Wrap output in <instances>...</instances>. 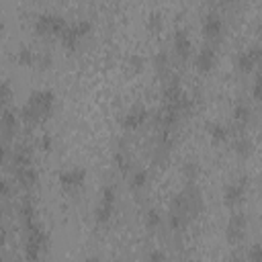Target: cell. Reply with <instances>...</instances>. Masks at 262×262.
<instances>
[{
	"mask_svg": "<svg viewBox=\"0 0 262 262\" xmlns=\"http://www.w3.org/2000/svg\"><path fill=\"white\" fill-rule=\"evenodd\" d=\"M55 92L51 88H39V90H33L29 94V98L23 102L20 106V119L27 123V125H37V123H43L47 121L51 115H53V108H55Z\"/></svg>",
	"mask_w": 262,
	"mask_h": 262,
	"instance_id": "cell-1",
	"label": "cell"
},
{
	"mask_svg": "<svg viewBox=\"0 0 262 262\" xmlns=\"http://www.w3.org/2000/svg\"><path fill=\"white\" fill-rule=\"evenodd\" d=\"M49 235L45 231V227L41 225V221L25 227V246H23V256L27 262H39L45 248H47Z\"/></svg>",
	"mask_w": 262,
	"mask_h": 262,
	"instance_id": "cell-2",
	"label": "cell"
},
{
	"mask_svg": "<svg viewBox=\"0 0 262 262\" xmlns=\"http://www.w3.org/2000/svg\"><path fill=\"white\" fill-rule=\"evenodd\" d=\"M68 25L70 23L66 20V16H61L57 12H41L35 18V31L39 35H59L61 37V33L68 29Z\"/></svg>",
	"mask_w": 262,
	"mask_h": 262,
	"instance_id": "cell-3",
	"label": "cell"
},
{
	"mask_svg": "<svg viewBox=\"0 0 262 262\" xmlns=\"http://www.w3.org/2000/svg\"><path fill=\"white\" fill-rule=\"evenodd\" d=\"M115 203H117V190L113 184H104L100 190V201L94 209V221L98 225H104L111 221L113 213H115Z\"/></svg>",
	"mask_w": 262,
	"mask_h": 262,
	"instance_id": "cell-4",
	"label": "cell"
},
{
	"mask_svg": "<svg viewBox=\"0 0 262 262\" xmlns=\"http://www.w3.org/2000/svg\"><path fill=\"white\" fill-rule=\"evenodd\" d=\"M92 31V20L90 18H78V20H74V23H70L68 25V29L61 33V43H63V47L66 49H76L78 47V43L88 35Z\"/></svg>",
	"mask_w": 262,
	"mask_h": 262,
	"instance_id": "cell-5",
	"label": "cell"
},
{
	"mask_svg": "<svg viewBox=\"0 0 262 262\" xmlns=\"http://www.w3.org/2000/svg\"><path fill=\"white\" fill-rule=\"evenodd\" d=\"M256 66H262V43H254L248 49L239 51L235 57V68L242 74L252 72Z\"/></svg>",
	"mask_w": 262,
	"mask_h": 262,
	"instance_id": "cell-6",
	"label": "cell"
},
{
	"mask_svg": "<svg viewBox=\"0 0 262 262\" xmlns=\"http://www.w3.org/2000/svg\"><path fill=\"white\" fill-rule=\"evenodd\" d=\"M57 180H59V184H61L63 190H76V188H80V186L84 184V180H86V168H82V166L66 168V170L59 172Z\"/></svg>",
	"mask_w": 262,
	"mask_h": 262,
	"instance_id": "cell-7",
	"label": "cell"
},
{
	"mask_svg": "<svg viewBox=\"0 0 262 262\" xmlns=\"http://www.w3.org/2000/svg\"><path fill=\"white\" fill-rule=\"evenodd\" d=\"M147 117H149V111H147L143 104H133V106L123 115L121 127L127 129V131H135V129H139V127L145 125Z\"/></svg>",
	"mask_w": 262,
	"mask_h": 262,
	"instance_id": "cell-8",
	"label": "cell"
},
{
	"mask_svg": "<svg viewBox=\"0 0 262 262\" xmlns=\"http://www.w3.org/2000/svg\"><path fill=\"white\" fill-rule=\"evenodd\" d=\"M246 227H248V217L244 213H233L227 219L225 225V237L229 244H237L244 235H246Z\"/></svg>",
	"mask_w": 262,
	"mask_h": 262,
	"instance_id": "cell-9",
	"label": "cell"
},
{
	"mask_svg": "<svg viewBox=\"0 0 262 262\" xmlns=\"http://www.w3.org/2000/svg\"><path fill=\"white\" fill-rule=\"evenodd\" d=\"M246 188H248V180L246 178H237V180L225 184V188H223V203L227 207H235L246 196Z\"/></svg>",
	"mask_w": 262,
	"mask_h": 262,
	"instance_id": "cell-10",
	"label": "cell"
},
{
	"mask_svg": "<svg viewBox=\"0 0 262 262\" xmlns=\"http://www.w3.org/2000/svg\"><path fill=\"white\" fill-rule=\"evenodd\" d=\"M223 16L219 12H207L203 16V35L209 41H217L223 35Z\"/></svg>",
	"mask_w": 262,
	"mask_h": 262,
	"instance_id": "cell-11",
	"label": "cell"
},
{
	"mask_svg": "<svg viewBox=\"0 0 262 262\" xmlns=\"http://www.w3.org/2000/svg\"><path fill=\"white\" fill-rule=\"evenodd\" d=\"M215 61H217V51H215V47H213V45H203V47L199 49L196 57H194V68H196L201 74H207V72L213 70Z\"/></svg>",
	"mask_w": 262,
	"mask_h": 262,
	"instance_id": "cell-12",
	"label": "cell"
},
{
	"mask_svg": "<svg viewBox=\"0 0 262 262\" xmlns=\"http://www.w3.org/2000/svg\"><path fill=\"white\" fill-rule=\"evenodd\" d=\"M174 51L178 55L180 61H186L192 53V41H190V35L186 29H176L174 33Z\"/></svg>",
	"mask_w": 262,
	"mask_h": 262,
	"instance_id": "cell-13",
	"label": "cell"
},
{
	"mask_svg": "<svg viewBox=\"0 0 262 262\" xmlns=\"http://www.w3.org/2000/svg\"><path fill=\"white\" fill-rule=\"evenodd\" d=\"M14 178L23 188H33L39 184V170L35 166H27V168H18L14 170Z\"/></svg>",
	"mask_w": 262,
	"mask_h": 262,
	"instance_id": "cell-14",
	"label": "cell"
},
{
	"mask_svg": "<svg viewBox=\"0 0 262 262\" xmlns=\"http://www.w3.org/2000/svg\"><path fill=\"white\" fill-rule=\"evenodd\" d=\"M10 162H12L14 170L33 166V151H31L27 145H16V147L12 149V154H10Z\"/></svg>",
	"mask_w": 262,
	"mask_h": 262,
	"instance_id": "cell-15",
	"label": "cell"
},
{
	"mask_svg": "<svg viewBox=\"0 0 262 262\" xmlns=\"http://www.w3.org/2000/svg\"><path fill=\"white\" fill-rule=\"evenodd\" d=\"M184 196H186V203H188V211L190 215H196L201 209H203V196H201V188L192 182H188L186 190H184Z\"/></svg>",
	"mask_w": 262,
	"mask_h": 262,
	"instance_id": "cell-16",
	"label": "cell"
},
{
	"mask_svg": "<svg viewBox=\"0 0 262 262\" xmlns=\"http://www.w3.org/2000/svg\"><path fill=\"white\" fill-rule=\"evenodd\" d=\"M0 123H2V131H4V139H8L14 131H16V127H18V117H16V111H12L10 106H4L2 108V119H0Z\"/></svg>",
	"mask_w": 262,
	"mask_h": 262,
	"instance_id": "cell-17",
	"label": "cell"
},
{
	"mask_svg": "<svg viewBox=\"0 0 262 262\" xmlns=\"http://www.w3.org/2000/svg\"><path fill=\"white\" fill-rule=\"evenodd\" d=\"M18 217H20V221H23V227H29V225H33V223L39 221V219H37V207L33 205V201L25 199V201L18 205Z\"/></svg>",
	"mask_w": 262,
	"mask_h": 262,
	"instance_id": "cell-18",
	"label": "cell"
},
{
	"mask_svg": "<svg viewBox=\"0 0 262 262\" xmlns=\"http://www.w3.org/2000/svg\"><path fill=\"white\" fill-rule=\"evenodd\" d=\"M207 133H209V137H211L213 143H223V141H227V137H229L227 125H223V123H219V121L207 123Z\"/></svg>",
	"mask_w": 262,
	"mask_h": 262,
	"instance_id": "cell-19",
	"label": "cell"
},
{
	"mask_svg": "<svg viewBox=\"0 0 262 262\" xmlns=\"http://www.w3.org/2000/svg\"><path fill=\"white\" fill-rule=\"evenodd\" d=\"M147 180H149L147 170L137 168V170H133L131 176H129V188H131V190H141V188L147 186Z\"/></svg>",
	"mask_w": 262,
	"mask_h": 262,
	"instance_id": "cell-20",
	"label": "cell"
},
{
	"mask_svg": "<svg viewBox=\"0 0 262 262\" xmlns=\"http://www.w3.org/2000/svg\"><path fill=\"white\" fill-rule=\"evenodd\" d=\"M250 119H252V108L244 100L235 102V106H233V121L237 125H246V123H250Z\"/></svg>",
	"mask_w": 262,
	"mask_h": 262,
	"instance_id": "cell-21",
	"label": "cell"
},
{
	"mask_svg": "<svg viewBox=\"0 0 262 262\" xmlns=\"http://www.w3.org/2000/svg\"><path fill=\"white\" fill-rule=\"evenodd\" d=\"M162 221H164V217H162V213L156 207H149L145 211V215H143V223H145L147 229H158L162 225Z\"/></svg>",
	"mask_w": 262,
	"mask_h": 262,
	"instance_id": "cell-22",
	"label": "cell"
},
{
	"mask_svg": "<svg viewBox=\"0 0 262 262\" xmlns=\"http://www.w3.org/2000/svg\"><path fill=\"white\" fill-rule=\"evenodd\" d=\"M233 149H235V154L239 156V158H248L250 154H252V149H254V145H252V139L250 137H237L235 139V143H233Z\"/></svg>",
	"mask_w": 262,
	"mask_h": 262,
	"instance_id": "cell-23",
	"label": "cell"
},
{
	"mask_svg": "<svg viewBox=\"0 0 262 262\" xmlns=\"http://www.w3.org/2000/svg\"><path fill=\"white\" fill-rule=\"evenodd\" d=\"M113 162H115V166L119 168L121 174H127L129 168H131V160H129V156H127L125 149H117V151L113 154Z\"/></svg>",
	"mask_w": 262,
	"mask_h": 262,
	"instance_id": "cell-24",
	"label": "cell"
},
{
	"mask_svg": "<svg viewBox=\"0 0 262 262\" xmlns=\"http://www.w3.org/2000/svg\"><path fill=\"white\" fill-rule=\"evenodd\" d=\"M16 61L20 66H33V63H37V55L29 45H23L18 49V53H16Z\"/></svg>",
	"mask_w": 262,
	"mask_h": 262,
	"instance_id": "cell-25",
	"label": "cell"
},
{
	"mask_svg": "<svg viewBox=\"0 0 262 262\" xmlns=\"http://www.w3.org/2000/svg\"><path fill=\"white\" fill-rule=\"evenodd\" d=\"M248 262H262V244L256 242L248 248Z\"/></svg>",
	"mask_w": 262,
	"mask_h": 262,
	"instance_id": "cell-26",
	"label": "cell"
},
{
	"mask_svg": "<svg viewBox=\"0 0 262 262\" xmlns=\"http://www.w3.org/2000/svg\"><path fill=\"white\" fill-rule=\"evenodd\" d=\"M37 145H39V149H43V151H51V149H53V135H51V133L39 135Z\"/></svg>",
	"mask_w": 262,
	"mask_h": 262,
	"instance_id": "cell-27",
	"label": "cell"
},
{
	"mask_svg": "<svg viewBox=\"0 0 262 262\" xmlns=\"http://www.w3.org/2000/svg\"><path fill=\"white\" fill-rule=\"evenodd\" d=\"M0 98H2V108H4V106H8V102H10V98H12V90H10V82H8V80H4V82H2Z\"/></svg>",
	"mask_w": 262,
	"mask_h": 262,
	"instance_id": "cell-28",
	"label": "cell"
},
{
	"mask_svg": "<svg viewBox=\"0 0 262 262\" xmlns=\"http://www.w3.org/2000/svg\"><path fill=\"white\" fill-rule=\"evenodd\" d=\"M252 98L254 100H262V72L252 82Z\"/></svg>",
	"mask_w": 262,
	"mask_h": 262,
	"instance_id": "cell-29",
	"label": "cell"
},
{
	"mask_svg": "<svg viewBox=\"0 0 262 262\" xmlns=\"http://www.w3.org/2000/svg\"><path fill=\"white\" fill-rule=\"evenodd\" d=\"M160 27H162V16H160V12H151V14L147 16V29L158 31Z\"/></svg>",
	"mask_w": 262,
	"mask_h": 262,
	"instance_id": "cell-30",
	"label": "cell"
},
{
	"mask_svg": "<svg viewBox=\"0 0 262 262\" xmlns=\"http://www.w3.org/2000/svg\"><path fill=\"white\" fill-rule=\"evenodd\" d=\"M196 174H199V166H196L194 162H186V164H184V176L192 182V180L196 178Z\"/></svg>",
	"mask_w": 262,
	"mask_h": 262,
	"instance_id": "cell-31",
	"label": "cell"
},
{
	"mask_svg": "<svg viewBox=\"0 0 262 262\" xmlns=\"http://www.w3.org/2000/svg\"><path fill=\"white\" fill-rule=\"evenodd\" d=\"M147 262H166V254L162 250H151L147 254Z\"/></svg>",
	"mask_w": 262,
	"mask_h": 262,
	"instance_id": "cell-32",
	"label": "cell"
},
{
	"mask_svg": "<svg viewBox=\"0 0 262 262\" xmlns=\"http://www.w3.org/2000/svg\"><path fill=\"white\" fill-rule=\"evenodd\" d=\"M37 63H39V68H49V66H51V53L43 51V53L37 57Z\"/></svg>",
	"mask_w": 262,
	"mask_h": 262,
	"instance_id": "cell-33",
	"label": "cell"
},
{
	"mask_svg": "<svg viewBox=\"0 0 262 262\" xmlns=\"http://www.w3.org/2000/svg\"><path fill=\"white\" fill-rule=\"evenodd\" d=\"M156 66H158V70H162V68L168 66V55H166L164 51H160V53L156 55Z\"/></svg>",
	"mask_w": 262,
	"mask_h": 262,
	"instance_id": "cell-34",
	"label": "cell"
},
{
	"mask_svg": "<svg viewBox=\"0 0 262 262\" xmlns=\"http://www.w3.org/2000/svg\"><path fill=\"white\" fill-rule=\"evenodd\" d=\"M8 194H10V182L8 180H2V196L6 199Z\"/></svg>",
	"mask_w": 262,
	"mask_h": 262,
	"instance_id": "cell-35",
	"label": "cell"
},
{
	"mask_svg": "<svg viewBox=\"0 0 262 262\" xmlns=\"http://www.w3.org/2000/svg\"><path fill=\"white\" fill-rule=\"evenodd\" d=\"M84 262H102V260H100L98 256H88V258H86Z\"/></svg>",
	"mask_w": 262,
	"mask_h": 262,
	"instance_id": "cell-36",
	"label": "cell"
},
{
	"mask_svg": "<svg viewBox=\"0 0 262 262\" xmlns=\"http://www.w3.org/2000/svg\"><path fill=\"white\" fill-rule=\"evenodd\" d=\"M227 262H244V258H239V256H231V258H227Z\"/></svg>",
	"mask_w": 262,
	"mask_h": 262,
	"instance_id": "cell-37",
	"label": "cell"
}]
</instances>
